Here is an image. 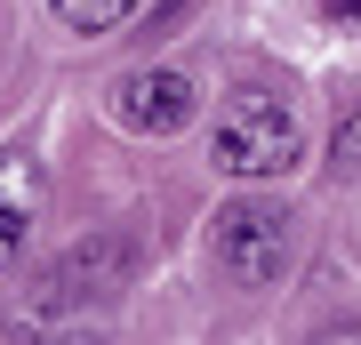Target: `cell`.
<instances>
[{
  "label": "cell",
  "mask_w": 361,
  "mask_h": 345,
  "mask_svg": "<svg viewBox=\"0 0 361 345\" xmlns=\"http://www.w3.org/2000/svg\"><path fill=\"white\" fill-rule=\"evenodd\" d=\"M49 8H56V25H73V32H113L137 0H49Z\"/></svg>",
  "instance_id": "8992f818"
},
{
  "label": "cell",
  "mask_w": 361,
  "mask_h": 345,
  "mask_svg": "<svg viewBox=\"0 0 361 345\" xmlns=\"http://www.w3.org/2000/svg\"><path fill=\"white\" fill-rule=\"evenodd\" d=\"M129 265H137L129 233H97V241H80L73 257H56L32 282V313H73V305H89V297H113L129 282Z\"/></svg>",
  "instance_id": "3957f363"
},
{
  "label": "cell",
  "mask_w": 361,
  "mask_h": 345,
  "mask_svg": "<svg viewBox=\"0 0 361 345\" xmlns=\"http://www.w3.org/2000/svg\"><path fill=\"white\" fill-rule=\"evenodd\" d=\"M329 169H337V185H361V113L337 121V137H329Z\"/></svg>",
  "instance_id": "52a82bcc"
},
{
  "label": "cell",
  "mask_w": 361,
  "mask_h": 345,
  "mask_svg": "<svg viewBox=\"0 0 361 345\" xmlns=\"http://www.w3.org/2000/svg\"><path fill=\"white\" fill-rule=\"evenodd\" d=\"M297 153H305V128H297V113L281 97H265V89H249V97H233L225 113H217V137H209V161L225 169V177H289Z\"/></svg>",
  "instance_id": "6da1fadb"
},
{
  "label": "cell",
  "mask_w": 361,
  "mask_h": 345,
  "mask_svg": "<svg viewBox=\"0 0 361 345\" xmlns=\"http://www.w3.org/2000/svg\"><path fill=\"white\" fill-rule=\"evenodd\" d=\"M209 257H217V273L233 289H273L289 273V209L273 201H225L217 225H209Z\"/></svg>",
  "instance_id": "7a4b0ae2"
},
{
  "label": "cell",
  "mask_w": 361,
  "mask_h": 345,
  "mask_svg": "<svg viewBox=\"0 0 361 345\" xmlns=\"http://www.w3.org/2000/svg\"><path fill=\"white\" fill-rule=\"evenodd\" d=\"M113 121L137 137H177L193 121V80L185 73H121L113 80Z\"/></svg>",
  "instance_id": "277c9868"
},
{
  "label": "cell",
  "mask_w": 361,
  "mask_h": 345,
  "mask_svg": "<svg viewBox=\"0 0 361 345\" xmlns=\"http://www.w3.org/2000/svg\"><path fill=\"white\" fill-rule=\"evenodd\" d=\"M322 16H329V25H345V32H361V0H322Z\"/></svg>",
  "instance_id": "ba28073f"
},
{
  "label": "cell",
  "mask_w": 361,
  "mask_h": 345,
  "mask_svg": "<svg viewBox=\"0 0 361 345\" xmlns=\"http://www.w3.org/2000/svg\"><path fill=\"white\" fill-rule=\"evenodd\" d=\"M32 217H40V169L25 153H0V273L25 257Z\"/></svg>",
  "instance_id": "5b68a950"
}]
</instances>
